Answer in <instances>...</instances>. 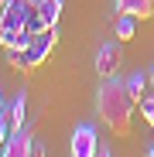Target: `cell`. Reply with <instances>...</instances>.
<instances>
[{
	"instance_id": "4fadbf2b",
	"label": "cell",
	"mask_w": 154,
	"mask_h": 157,
	"mask_svg": "<svg viewBox=\"0 0 154 157\" xmlns=\"http://www.w3.org/2000/svg\"><path fill=\"white\" fill-rule=\"evenodd\" d=\"M10 133H14V130H10V120H7L4 113H0V147H4V144L10 140Z\"/></svg>"
},
{
	"instance_id": "8992f818",
	"label": "cell",
	"mask_w": 154,
	"mask_h": 157,
	"mask_svg": "<svg viewBox=\"0 0 154 157\" xmlns=\"http://www.w3.org/2000/svg\"><path fill=\"white\" fill-rule=\"evenodd\" d=\"M116 14H137V17H151V14H154V0H116Z\"/></svg>"
},
{
	"instance_id": "2e32d148",
	"label": "cell",
	"mask_w": 154,
	"mask_h": 157,
	"mask_svg": "<svg viewBox=\"0 0 154 157\" xmlns=\"http://www.w3.org/2000/svg\"><path fill=\"white\" fill-rule=\"evenodd\" d=\"M147 157H154V144H151V150H147Z\"/></svg>"
},
{
	"instance_id": "e0dca14e",
	"label": "cell",
	"mask_w": 154,
	"mask_h": 157,
	"mask_svg": "<svg viewBox=\"0 0 154 157\" xmlns=\"http://www.w3.org/2000/svg\"><path fill=\"white\" fill-rule=\"evenodd\" d=\"M0 113H4V96H0Z\"/></svg>"
},
{
	"instance_id": "9c48e42d",
	"label": "cell",
	"mask_w": 154,
	"mask_h": 157,
	"mask_svg": "<svg viewBox=\"0 0 154 157\" xmlns=\"http://www.w3.org/2000/svg\"><path fill=\"white\" fill-rule=\"evenodd\" d=\"M24 113H28V96H24V92H17L14 106H10V113H7L10 130H24Z\"/></svg>"
},
{
	"instance_id": "3957f363",
	"label": "cell",
	"mask_w": 154,
	"mask_h": 157,
	"mask_svg": "<svg viewBox=\"0 0 154 157\" xmlns=\"http://www.w3.org/2000/svg\"><path fill=\"white\" fill-rule=\"evenodd\" d=\"M99 154V140H96V126L82 123L72 133V157H96Z\"/></svg>"
},
{
	"instance_id": "9a60e30c",
	"label": "cell",
	"mask_w": 154,
	"mask_h": 157,
	"mask_svg": "<svg viewBox=\"0 0 154 157\" xmlns=\"http://www.w3.org/2000/svg\"><path fill=\"white\" fill-rule=\"evenodd\" d=\"M147 82H151V89H154V68H151V75H147Z\"/></svg>"
},
{
	"instance_id": "7a4b0ae2",
	"label": "cell",
	"mask_w": 154,
	"mask_h": 157,
	"mask_svg": "<svg viewBox=\"0 0 154 157\" xmlns=\"http://www.w3.org/2000/svg\"><path fill=\"white\" fill-rule=\"evenodd\" d=\"M55 41H58V31H55V28L34 34L31 44L24 48V51H10V65H14V68H38V65H45V62L51 58Z\"/></svg>"
},
{
	"instance_id": "52a82bcc",
	"label": "cell",
	"mask_w": 154,
	"mask_h": 157,
	"mask_svg": "<svg viewBox=\"0 0 154 157\" xmlns=\"http://www.w3.org/2000/svg\"><path fill=\"white\" fill-rule=\"evenodd\" d=\"M0 44H4L7 51H24L31 44V34L28 31H0Z\"/></svg>"
},
{
	"instance_id": "30bf717a",
	"label": "cell",
	"mask_w": 154,
	"mask_h": 157,
	"mask_svg": "<svg viewBox=\"0 0 154 157\" xmlns=\"http://www.w3.org/2000/svg\"><path fill=\"white\" fill-rule=\"evenodd\" d=\"M137 21H140L137 14H120V17H116V38H120V41H130V38L137 34Z\"/></svg>"
},
{
	"instance_id": "5bb4252c",
	"label": "cell",
	"mask_w": 154,
	"mask_h": 157,
	"mask_svg": "<svg viewBox=\"0 0 154 157\" xmlns=\"http://www.w3.org/2000/svg\"><path fill=\"white\" fill-rule=\"evenodd\" d=\"M96 157H113V154H110V147H106V150H99V154H96Z\"/></svg>"
},
{
	"instance_id": "8fae6325",
	"label": "cell",
	"mask_w": 154,
	"mask_h": 157,
	"mask_svg": "<svg viewBox=\"0 0 154 157\" xmlns=\"http://www.w3.org/2000/svg\"><path fill=\"white\" fill-rule=\"evenodd\" d=\"M123 82H127V92H130V96H134V102H137V99L144 96V86H147V75H144V72H134V75H127Z\"/></svg>"
},
{
	"instance_id": "277c9868",
	"label": "cell",
	"mask_w": 154,
	"mask_h": 157,
	"mask_svg": "<svg viewBox=\"0 0 154 157\" xmlns=\"http://www.w3.org/2000/svg\"><path fill=\"white\" fill-rule=\"evenodd\" d=\"M0 157H34V140L24 133V130H14L10 140L4 144V154Z\"/></svg>"
},
{
	"instance_id": "5b68a950",
	"label": "cell",
	"mask_w": 154,
	"mask_h": 157,
	"mask_svg": "<svg viewBox=\"0 0 154 157\" xmlns=\"http://www.w3.org/2000/svg\"><path fill=\"white\" fill-rule=\"evenodd\" d=\"M116 65H120V44H103L99 51H96V72L103 75V78H110L113 72H116Z\"/></svg>"
},
{
	"instance_id": "6da1fadb",
	"label": "cell",
	"mask_w": 154,
	"mask_h": 157,
	"mask_svg": "<svg viewBox=\"0 0 154 157\" xmlns=\"http://www.w3.org/2000/svg\"><path fill=\"white\" fill-rule=\"evenodd\" d=\"M96 109H99V120L106 123L116 137H127L130 133V120H134V96L127 92V82L120 78H103L99 86V96H96Z\"/></svg>"
},
{
	"instance_id": "ba28073f",
	"label": "cell",
	"mask_w": 154,
	"mask_h": 157,
	"mask_svg": "<svg viewBox=\"0 0 154 157\" xmlns=\"http://www.w3.org/2000/svg\"><path fill=\"white\" fill-rule=\"evenodd\" d=\"M38 14L48 28H55L58 17H62V0H38Z\"/></svg>"
},
{
	"instance_id": "7c38bea8",
	"label": "cell",
	"mask_w": 154,
	"mask_h": 157,
	"mask_svg": "<svg viewBox=\"0 0 154 157\" xmlns=\"http://www.w3.org/2000/svg\"><path fill=\"white\" fill-rule=\"evenodd\" d=\"M140 113H144V120L154 126V96H147V99H140Z\"/></svg>"
}]
</instances>
